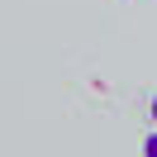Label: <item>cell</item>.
<instances>
[{
	"label": "cell",
	"instance_id": "obj_1",
	"mask_svg": "<svg viewBox=\"0 0 157 157\" xmlns=\"http://www.w3.org/2000/svg\"><path fill=\"white\" fill-rule=\"evenodd\" d=\"M143 152H147V157H157V128H152V133L143 138Z\"/></svg>",
	"mask_w": 157,
	"mask_h": 157
},
{
	"label": "cell",
	"instance_id": "obj_2",
	"mask_svg": "<svg viewBox=\"0 0 157 157\" xmlns=\"http://www.w3.org/2000/svg\"><path fill=\"white\" fill-rule=\"evenodd\" d=\"M152 124H157V95H152Z\"/></svg>",
	"mask_w": 157,
	"mask_h": 157
}]
</instances>
